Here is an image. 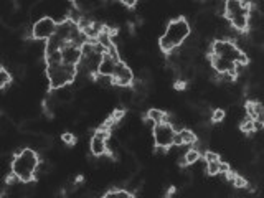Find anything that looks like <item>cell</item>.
Returning a JSON list of instances; mask_svg holds the SVG:
<instances>
[{"instance_id":"obj_1","label":"cell","mask_w":264,"mask_h":198,"mask_svg":"<svg viewBox=\"0 0 264 198\" xmlns=\"http://www.w3.org/2000/svg\"><path fill=\"white\" fill-rule=\"evenodd\" d=\"M190 36V25L185 18H177L172 20L167 28H165L164 35L160 36L159 45L160 50L169 53V51H174L175 48H178L180 45L185 43Z\"/></svg>"},{"instance_id":"obj_2","label":"cell","mask_w":264,"mask_h":198,"mask_svg":"<svg viewBox=\"0 0 264 198\" xmlns=\"http://www.w3.org/2000/svg\"><path fill=\"white\" fill-rule=\"evenodd\" d=\"M40 165L38 154L32 149H23L12 160V174L23 184H30L35 179L37 169Z\"/></svg>"},{"instance_id":"obj_3","label":"cell","mask_w":264,"mask_h":198,"mask_svg":"<svg viewBox=\"0 0 264 198\" xmlns=\"http://www.w3.org/2000/svg\"><path fill=\"white\" fill-rule=\"evenodd\" d=\"M46 76H48L51 90H61L73 83L78 76V66H71L66 63L46 65Z\"/></svg>"},{"instance_id":"obj_4","label":"cell","mask_w":264,"mask_h":198,"mask_svg":"<svg viewBox=\"0 0 264 198\" xmlns=\"http://www.w3.org/2000/svg\"><path fill=\"white\" fill-rule=\"evenodd\" d=\"M250 13H251L250 3L236 2V0L225 2V17L238 32H246L248 27H250Z\"/></svg>"},{"instance_id":"obj_5","label":"cell","mask_w":264,"mask_h":198,"mask_svg":"<svg viewBox=\"0 0 264 198\" xmlns=\"http://www.w3.org/2000/svg\"><path fill=\"white\" fill-rule=\"evenodd\" d=\"M211 53L231 61L238 68L248 65V56L230 40H215L213 45H211Z\"/></svg>"},{"instance_id":"obj_6","label":"cell","mask_w":264,"mask_h":198,"mask_svg":"<svg viewBox=\"0 0 264 198\" xmlns=\"http://www.w3.org/2000/svg\"><path fill=\"white\" fill-rule=\"evenodd\" d=\"M154 142L157 145L159 149H169L174 145V140H175V127L172 124L169 122H162V124H157V126H154Z\"/></svg>"},{"instance_id":"obj_7","label":"cell","mask_w":264,"mask_h":198,"mask_svg":"<svg viewBox=\"0 0 264 198\" xmlns=\"http://www.w3.org/2000/svg\"><path fill=\"white\" fill-rule=\"evenodd\" d=\"M56 28H58V23H56L53 18L43 17V18H40L33 23L32 36L35 40H46L48 41L51 36L56 33Z\"/></svg>"},{"instance_id":"obj_8","label":"cell","mask_w":264,"mask_h":198,"mask_svg":"<svg viewBox=\"0 0 264 198\" xmlns=\"http://www.w3.org/2000/svg\"><path fill=\"white\" fill-rule=\"evenodd\" d=\"M107 137H109V131L107 129H99L96 131L91 139V152L96 157H101L107 152Z\"/></svg>"},{"instance_id":"obj_9","label":"cell","mask_w":264,"mask_h":198,"mask_svg":"<svg viewBox=\"0 0 264 198\" xmlns=\"http://www.w3.org/2000/svg\"><path fill=\"white\" fill-rule=\"evenodd\" d=\"M112 83H116V85L122 86V88H127L131 86L134 83V73L132 70L129 68L126 63H119L116 71H114V76H112Z\"/></svg>"},{"instance_id":"obj_10","label":"cell","mask_w":264,"mask_h":198,"mask_svg":"<svg viewBox=\"0 0 264 198\" xmlns=\"http://www.w3.org/2000/svg\"><path fill=\"white\" fill-rule=\"evenodd\" d=\"M210 63H211L213 70L218 73V75H233V76H236L238 66L235 63H231V61H228L225 58H220V56H216V55L211 53Z\"/></svg>"},{"instance_id":"obj_11","label":"cell","mask_w":264,"mask_h":198,"mask_svg":"<svg viewBox=\"0 0 264 198\" xmlns=\"http://www.w3.org/2000/svg\"><path fill=\"white\" fill-rule=\"evenodd\" d=\"M205 162H206V172L210 175H218L221 169V160L220 155L215 152H206L205 154Z\"/></svg>"},{"instance_id":"obj_12","label":"cell","mask_w":264,"mask_h":198,"mask_svg":"<svg viewBox=\"0 0 264 198\" xmlns=\"http://www.w3.org/2000/svg\"><path fill=\"white\" fill-rule=\"evenodd\" d=\"M195 142H196V135L195 132H191L190 129H180V131L175 134L174 145H191Z\"/></svg>"},{"instance_id":"obj_13","label":"cell","mask_w":264,"mask_h":198,"mask_svg":"<svg viewBox=\"0 0 264 198\" xmlns=\"http://www.w3.org/2000/svg\"><path fill=\"white\" fill-rule=\"evenodd\" d=\"M246 109H248V114H250V117L253 121H256L258 124H264V106L261 102H248L246 104Z\"/></svg>"},{"instance_id":"obj_14","label":"cell","mask_w":264,"mask_h":198,"mask_svg":"<svg viewBox=\"0 0 264 198\" xmlns=\"http://www.w3.org/2000/svg\"><path fill=\"white\" fill-rule=\"evenodd\" d=\"M147 119L151 122H154V126H157V124L167 122V114L164 111H160V109H151V111L147 112Z\"/></svg>"},{"instance_id":"obj_15","label":"cell","mask_w":264,"mask_h":198,"mask_svg":"<svg viewBox=\"0 0 264 198\" xmlns=\"http://www.w3.org/2000/svg\"><path fill=\"white\" fill-rule=\"evenodd\" d=\"M198 159H200V152H198V150H195V149H191V150H188L187 154H185L183 162H185V165H193Z\"/></svg>"},{"instance_id":"obj_16","label":"cell","mask_w":264,"mask_h":198,"mask_svg":"<svg viewBox=\"0 0 264 198\" xmlns=\"http://www.w3.org/2000/svg\"><path fill=\"white\" fill-rule=\"evenodd\" d=\"M10 81H12V76H10V73L5 70V68H0V88H5Z\"/></svg>"},{"instance_id":"obj_17","label":"cell","mask_w":264,"mask_h":198,"mask_svg":"<svg viewBox=\"0 0 264 198\" xmlns=\"http://www.w3.org/2000/svg\"><path fill=\"white\" fill-rule=\"evenodd\" d=\"M225 119V111L223 109H215L213 112H211V121L213 122H220Z\"/></svg>"},{"instance_id":"obj_18","label":"cell","mask_w":264,"mask_h":198,"mask_svg":"<svg viewBox=\"0 0 264 198\" xmlns=\"http://www.w3.org/2000/svg\"><path fill=\"white\" fill-rule=\"evenodd\" d=\"M231 180H233V184H235V187H238V189H243V187H246V180L243 179L241 175H231Z\"/></svg>"},{"instance_id":"obj_19","label":"cell","mask_w":264,"mask_h":198,"mask_svg":"<svg viewBox=\"0 0 264 198\" xmlns=\"http://www.w3.org/2000/svg\"><path fill=\"white\" fill-rule=\"evenodd\" d=\"M102 198H132V197L129 194H126V192H112V194H107Z\"/></svg>"},{"instance_id":"obj_20","label":"cell","mask_w":264,"mask_h":198,"mask_svg":"<svg viewBox=\"0 0 264 198\" xmlns=\"http://www.w3.org/2000/svg\"><path fill=\"white\" fill-rule=\"evenodd\" d=\"M63 140L68 145H73L75 144V137H73V134H70V132H66V134H63Z\"/></svg>"}]
</instances>
